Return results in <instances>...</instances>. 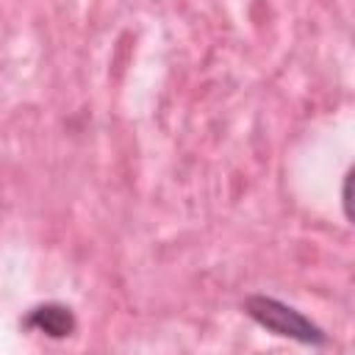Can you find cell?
Returning a JSON list of instances; mask_svg holds the SVG:
<instances>
[{
  "instance_id": "1",
  "label": "cell",
  "mask_w": 355,
  "mask_h": 355,
  "mask_svg": "<svg viewBox=\"0 0 355 355\" xmlns=\"http://www.w3.org/2000/svg\"><path fill=\"white\" fill-rule=\"evenodd\" d=\"M244 313L263 330L280 336V338H291L302 347H327L330 338L327 333L308 319L302 311H297L294 305H286L277 297H266V294H250L244 300Z\"/></svg>"
},
{
  "instance_id": "2",
  "label": "cell",
  "mask_w": 355,
  "mask_h": 355,
  "mask_svg": "<svg viewBox=\"0 0 355 355\" xmlns=\"http://www.w3.org/2000/svg\"><path fill=\"white\" fill-rule=\"evenodd\" d=\"M22 324L33 333H42L47 338H67L75 333L78 322L72 316V311L61 302H44V305H36L25 313Z\"/></svg>"
}]
</instances>
